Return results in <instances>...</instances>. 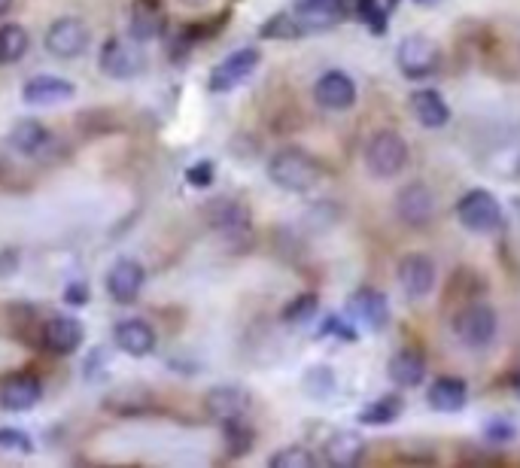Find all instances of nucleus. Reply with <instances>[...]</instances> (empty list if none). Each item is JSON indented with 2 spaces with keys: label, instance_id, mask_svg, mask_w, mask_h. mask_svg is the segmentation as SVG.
Segmentation results:
<instances>
[{
  "label": "nucleus",
  "instance_id": "1",
  "mask_svg": "<svg viewBox=\"0 0 520 468\" xmlns=\"http://www.w3.org/2000/svg\"><path fill=\"white\" fill-rule=\"evenodd\" d=\"M268 177L277 189L302 195V192H311L320 183L323 168H320V162L314 159V155H308L302 149H283L268 162Z\"/></svg>",
  "mask_w": 520,
  "mask_h": 468
},
{
  "label": "nucleus",
  "instance_id": "2",
  "mask_svg": "<svg viewBox=\"0 0 520 468\" xmlns=\"http://www.w3.org/2000/svg\"><path fill=\"white\" fill-rule=\"evenodd\" d=\"M408 165V143L396 131H378L365 146V168L378 180H390L402 174Z\"/></svg>",
  "mask_w": 520,
  "mask_h": 468
},
{
  "label": "nucleus",
  "instance_id": "3",
  "mask_svg": "<svg viewBox=\"0 0 520 468\" xmlns=\"http://www.w3.org/2000/svg\"><path fill=\"white\" fill-rule=\"evenodd\" d=\"M396 64L408 80H426L441 64V46L426 34H411L399 43Z\"/></svg>",
  "mask_w": 520,
  "mask_h": 468
},
{
  "label": "nucleus",
  "instance_id": "4",
  "mask_svg": "<svg viewBox=\"0 0 520 468\" xmlns=\"http://www.w3.org/2000/svg\"><path fill=\"white\" fill-rule=\"evenodd\" d=\"M89 40H92L89 25L80 16H61L46 31V52L61 61H70L89 49Z\"/></svg>",
  "mask_w": 520,
  "mask_h": 468
},
{
  "label": "nucleus",
  "instance_id": "5",
  "mask_svg": "<svg viewBox=\"0 0 520 468\" xmlns=\"http://www.w3.org/2000/svg\"><path fill=\"white\" fill-rule=\"evenodd\" d=\"M259 61H262V55H259V49H253V46H244V49H238V52H232L229 58H222L213 70H210V92H232V89H238L241 83H247L250 76H253V70L259 67Z\"/></svg>",
  "mask_w": 520,
  "mask_h": 468
},
{
  "label": "nucleus",
  "instance_id": "6",
  "mask_svg": "<svg viewBox=\"0 0 520 468\" xmlns=\"http://www.w3.org/2000/svg\"><path fill=\"white\" fill-rule=\"evenodd\" d=\"M454 335L466 347H487L496 338V310L487 304H469L454 317Z\"/></svg>",
  "mask_w": 520,
  "mask_h": 468
},
{
  "label": "nucleus",
  "instance_id": "7",
  "mask_svg": "<svg viewBox=\"0 0 520 468\" xmlns=\"http://www.w3.org/2000/svg\"><path fill=\"white\" fill-rule=\"evenodd\" d=\"M457 216H460V222H463L469 231H475V234H490V231H496V228H499V219H502L499 201H496L487 189H472V192H466V195L460 198V204H457Z\"/></svg>",
  "mask_w": 520,
  "mask_h": 468
},
{
  "label": "nucleus",
  "instance_id": "8",
  "mask_svg": "<svg viewBox=\"0 0 520 468\" xmlns=\"http://www.w3.org/2000/svg\"><path fill=\"white\" fill-rule=\"evenodd\" d=\"M350 0H295V22L302 25L305 34H314V31H326V28H335L347 13H350Z\"/></svg>",
  "mask_w": 520,
  "mask_h": 468
},
{
  "label": "nucleus",
  "instance_id": "9",
  "mask_svg": "<svg viewBox=\"0 0 520 468\" xmlns=\"http://www.w3.org/2000/svg\"><path fill=\"white\" fill-rule=\"evenodd\" d=\"M146 61L140 55V49L128 40H107L101 46V70L113 80H134L137 73H143Z\"/></svg>",
  "mask_w": 520,
  "mask_h": 468
},
{
  "label": "nucleus",
  "instance_id": "10",
  "mask_svg": "<svg viewBox=\"0 0 520 468\" xmlns=\"http://www.w3.org/2000/svg\"><path fill=\"white\" fill-rule=\"evenodd\" d=\"M204 411L219 423L238 420L250 411V393L244 386H232V383L213 386L210 393L204 396Z\"/></svg>",
  "mask_w": 520,
  "mask_h": 468
},
{
  "label": "nucleus",
  "instance_id": "11",
  "mask_svg": "<svg viewBox=\"0 0 520 468\" xmlns=\"http://www.w3.org/2000/svg\"><path fill=\"white\" fill-rule=\"evenodd\" d=\"M314 98L323 110H350L356 104V83L344 70H326L314 86Z\"/></svg>",
  "mask_w": 520,
  "mask_h": 468
},
{
  "label": "nucleus",
  "instance_id": "12",
  "mask_svg": "<svg viewBox=\"0 0 520 468\" xmlns=\"http://www.w3.org/2000/svg\"><path fill=\"white\" fill-rule=\"evenodd\" d=\"M396 280H399V289L405 292V298L417 301V298L429 295L435 286V262L423 253H411L399 262Z\"/></svg>",
  "mask_w": 520,
  "mask_h": 468
},
{
  "label": "nucleus",
  "instance_id": "13",
  "mask_svg": "<svg viewBox=\"0 0 520 468\" xmlns=\"http://www.w3.org/2000/svg\"><path fill=\"white\" fill-rule=\"evenodd\" d=\"M396 213L405 225L411 228H423L435 219V198L429 192V186L423 183H411L396 195Z\"/></svg>",
  "mask_w": 520,
  "mask_h": 468
},
{
  "label": "nucleus",
  "instance_id": "14",
  "mask_svg": "<svg viewBox=\"0 0 520 468\" xmlns=\"http://www.w3.org/2000/svg\"><path fill=\"white\" fill-rule=\"evenodd\" d=\"M43 399V383L34 374H16L0 383V408L10 414H25Z\"/></svg>",
  "mask_w": 520,
  "mask_h": 468
},
{
  "label": "nucleus",
  "instance_id": "15",
  "mask_svg": "<svg viewBox=\"0 0 520 468\" xmlns=\"http://www.w3.org/2000/svg\"><path fill=\"white\" fill-rule=\"evenodd\" d=\"M350 314L371 332H384L390 323V301L378 289H356L350 295Z\"/></svg>",
  "mask_w": 520,
  "mask_h": 468
},
{
  "label": "nucleus",
  "instance_id": "16",
  "mask_svg": "<svg viewBox=\"0 0 520 468\" xmlns=\"http://www.w3.org/2000/svg\"><path fill=\"white\" fill-rule=\"evenodd\" d=\"M143 280H146V271L140 262L119 259V262H113V268L107 274V292L116 304H134L143 289Z\"/></svg>",
  "mask_w": 520,
  "mask_h": 468
},
{
  "label": "nucleus",
  "instance_id": "17",
  "mask_svg": "<svg viewBox=\"0 0 520 468\" xmlns=\"http://www.w3.org/2000/svg\"><path fill=\"white\" fill-rule=\"evenodd\" d=\"M86 341V329L77 317H52L43 326V344L46 350L58 353V356H70L77 353Z\"/></svg>",
  "mask_w": 520,
  "mask_h": 468
},
{
  "label": "nucleus",
  "instance_id": "18",
  "mask_svg": "<svg viewBox=\"0 0 520 468\" xmlns=\"http://www.w3.org/2000/svg\"><path fill=\"white\" fill-rule=\"evenodd\" d=\"M168 28V13L162 0H134L131 7V37L137 43L159 40Z\"/></svg>",
  "mask_w": 520,
  "mask_h": 468
},
{
  "label": "nucleus",
  "instance_id": "19",
  "mask_svg": "<svg viewBox=\"0 0 520 468\" xmlns=\"http://www.w3.org/2000/svg\"><path fill=\"white\" fill-rule=\"evenodd\" d=\"M73 95H77V86L64 80V76H34L22 89V98L31 107H58L70 101Z\"/></svg>",
  "mask_w": 520,
  "mask_h": 468
},
{
  "label": "nucleus",
  "instance_id": "20",
  "mask_svg": "<svg viewBox=\"0 0 520 468\" xmlns=\"http://www.w3.org/2000/svg\"><path fill=\"white\" fill-rule=\"evenodd\" d=\"M113 344L125 353V356H134V359H143L156 350V329L143 320H122L116 329H113Z\"/></svg>",
  "mask_w": 520,
  "mask_h": 468
},
{
  "label": "nucleus",
  "instance_id": "21",
  "mask_svg": "<svg viewBox=\"0 0 520 468\" xmlns=\"http://www.w3.org/2000/svg\"><path fill=\"white\" fill-rule=\"evenodd\" d=\"M429 405L432 411H441V414H457L466 408V399H469V389L460 377H438L432 386H429Z\"/></svg>",
  "mask_w": 520,
  "mask_h": 468
},
{
  "label": "nucleus",
  "instance_id": "22",
  "mask_svg": "<svg viewBox=\"0 0 520 468\" xmlns=\"http://www.w3.org/2000/svg\"><path fill=\"white\" fill-rule=\"evenodd\" d=\"M411 113L423 128H444L451 119V110L444 104V98L435 89H420L411 95Z\"/></svg>",
  "mask_w": 520,
  "mask_h": 468
},
{
  "label": "nucleus",
  "instance_id": "23",
  "mask_svg": "<svg viewBox=\"0 0 520 468\" xmlns=\"http://www.w3.org/2000/svg\"><path fill=\"white\" fill-rule=\"evenodd\" d=\"M362 453H365V441H362L359 432L341 429V432H335V435L326 441V459H329L332 465H338V468H353V465H359Z\"/></svg>",
  "mask_w": 520,
  "mask_h": 468
},
{
  "label": "nucleus",
  "instance_id": "24",
  "mask_svg": "<svg viewBox=\"0 0 520 468\" xmlns=\"http://www.w3.org/2000/svg\"><path fill=\"white\" fill-rule=\"evenodd\" d=\"M387 371H390V380H393L396 386L414 389V386H420L423 377H426V362H423V356L414 353V350H399V353L390 359Z\"/></svg>",
  "mask_w": 520,
  "mask_h": 468
},
{
  "label": "nucleus",
  "instance_id": "25",
  "mask_svg": "<svg viewBox=\"0 0 520 468\" xmlns=\"http://www.w3.org/2000/svg\"><path fill=\"white\" fill-rule=\"evenodd\" d=\"M46 143H49V131L37 119H19L10 128V146L22 155H37Z\"/></svg>",
  "mask_w": 520,
  "mask_h": 468
},
{
  "label": "nucleus",
  "instance_id": "26",
  "mask_svg": "<svg viewBox=\"0 0 520 468\" xmlns=\"http://www.w3.org/2000/svg\"><path fill=\"white\" fill-rule=\"evenodd\" d=\"M213 225L219 231H226L229 238H238V234H247L250 231V216L241 204L235 201H219L213 207Z\"/></svg>",
  "mask_w": 520,
  "mask_h": 468
},
{
  "label": "nucleus",
  "instance_id": "27",
  "mask_svg": "<svg viewBox=\"0 0 520 468\" xmlns=\"http://www.w3.org/2000/svg\"><path fill=\"white\" fill-rule=\"evenodd\" d=\"M31 37L22 25H4L0 28V64H16L28 55Z\"/></svg>",
  "mask_w": 520,
  "mask_h": 468
},
{
  "label": "nucleus",
  "instance_id": "28",
  "mask_svg": "<svg viewBox=\"0 0 520 468\" xmlns=\"http://www.w3.org/2000/svg\"><path fill=\"white\" fill-rule=\"evenodd\" d=\"M402 408L405 405H402L399 396H384V399L371 402V405H365L359 411V423H365V426H390L393 420H399Z\"/></svg>",
  "mask_w": 520,
  "mask_h": 468
},
{
  "label": "nucleus",
  "instance_id": "29",
  "mask_svg": "<svg viewBox=\"0 0 520 468\" xmlns=\"http://www.w3.org/2000/svg\"><path fill=\"white\" fill-rule=\"evenodd\" d=\"M317 314V295L305 292L299 298H292L286 307H283V323L286 326H302V323H311Z\"/></svg>",
  "mask_w": 520,
  "mask_h": 468
},
{
  "label": "nucleus",
  "instance_id": "30",
  "mask_svg": "<svg viewBox=\"0 0 520 468\" xmlns=\"http://www.w3.org/2000/svg\"><path fill=\"white\" fill-rule=\"evenodd\" d=\"M268 462H271V468H314L317 456L311 450L299 447V444H292V447L277 450Z\"/></svg>",
  "mask_w": 520,
  "mask_h": 468
},
{
  "label": "nucleus",
  "instance_id": "31",
  "mask_svg": "<svg viewBox=\"0 0 520 468\" xmlns=\"http://www.w3.org/2000/svg\"><path fill=\"white\" fill-rule=\"evenodd\" d=\"M305 31H302V25L295 22V16L292 13H280V16H274L271 22H265L262 25V37L265 40H292V37H302Z\"/></svg>",
  "mask_w": 520,
  "mask_h": 468
},
{
  "label": "nucleus",
  "instance_id": "32",
  "mask_svg": "<svg viewBox=\"0 0 520 468\" xmlns=\"http://www.w3.org/2000/svg\"><path fill=\"white\" fill-rule=\"evenodd\" d=\"M222 426H226V441H229L232 453H247V447L253 444V432H250V426L244 423V417L229 420V423H222Z\"/></svg>",
  "mask_w": 520,
  "mask_h": 468
},
{
  "label": "nucleus",
  "instance_id": "33",
  "mask_svg": "<svg viewBox=\"0 0 520 468\" xmlns=\"http://www.w3.org/2000/svg\"><path fill=\"white\" fill-rule=\"evenodd\" d=\"M0 450H13V453H31L34 441L22 429H0Z\"/></svg>",
  "mask_w": 520,
  "mask_h": 468
},
{
  "label": "nucleus",
  "instance_id": "34",
  "mask_svg": "<svg viewBox=\"0 0 520 468\" xmlns=\"http://www.w3.org/2000/svg\"><path fill=\"white\" fill-rule=\"evenodd\" d=\"M186 180H189V186H198V189L210 186V183H213V162H198V165H192V168L186 171Z\"/></svg>",
  "mask_w": 520,
  "mask_h": 468
},
{
  "label": "nucleus",
  "instance_id": "35",
  "mask_svg": "<svg viewBox=\"0 0 520 468\" xmlns=\"http://www.w3.org/2000/svg\"><path fill=\"white\" fill-rule=\"evenodd\" d=\"M320 335H341L344 341H353V338H356V332H353V326H347V323H341L338 317H329V320H326V326L320 329Z\"/></svg>",
  "mask_w": 520,
  "mask_h": 468
},
{
  "label": "nucleus",
  "instance_id": "36",
  "mask_svg": "<svg viewBox=\"0 0 520 468\" xmlns=\"http://www.w3.org/2000/svg\"><path fill=\"white\" fill-rule=\"evenodd\" d=\"M64 301L73 304V307L86 304V301H89V286H86V283H70V286L64 289Z\"/></svg>",
  "mask_w": 520,
  "mask_h": 468
},
{
  "label": "nucleus",
  "instance_id": "37",
  "mask_svg": "<svg viewBox=\"0 0 520 468\" xmlns=\"http://www.w3.org/2000/svg\"><path fill=\"white\" fill-rule=\"evenodd\" d=\"M484 435H487L490 441H508V438H514V429L505 426V423H490V426L484 429Z\"/></svg>",
  "mask_w": 520,
  "mask_h": 468
},
{
  "label": "nucleus",
  "instance_id": "38",
  "mask_svg": "<svg viewBox=\"0 0 520 468\" xmlns=\"http://www.w3.org/2000/svg\"><path fill=\"white\" fill-rule=\"evenodd\" d=\"M13 10V0H0V16H7Z\"/></svg>",
  "mask_w": 520,
  "mask_h": 468
},
{
  "label": "nucleus",
  "instance_id": "39",
  "mask_svg": "<svg viewBox=\"0 0 520 468\" xmlns=\"http://www.w3.org/2000/svg\"><path fill=\"white\" fill-rule=\"evenodd\" d=\"M414 4H420V7H438V4H444V0H414Z\"/></svg>",
  "mask_w": 520,
  "mask_h": 468
},
{
  "label": "nucleus",
  "instance_id": "40",
  "mask_svg": "<svg viewBox=\"0 0 520 468\" xmlns=\"http://www.w3.org/2000/svg\"><path fill=\"white\" fill-rule=\"evenodd\" d=\"M183 4H186V7H207L210 0H183Z\"/></svg>",
  "mask_w": 520,
  "mask_h": 468
}]
</instances>
